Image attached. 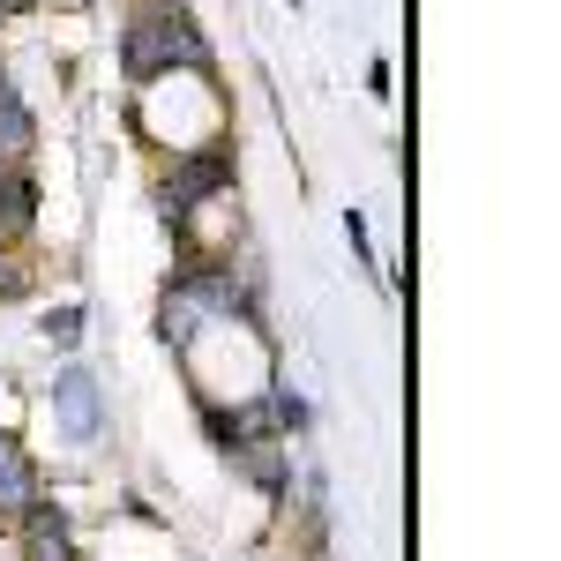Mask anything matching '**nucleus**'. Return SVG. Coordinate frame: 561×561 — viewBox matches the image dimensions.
Masks as SVG:
<instances>
[{"label": "nucleus", "mask_w": 561, "mask_h": 561, "mask_svg": "<svg viewBox=\"0 0 561 561\" xmlns=\"http://www.w3.org/2000/svg\"><path fill=\"white\" fill-rule=\"evenodd\" d=\"M225 173H232V165H225V158H187V165H180L173 173V187H165V217H187L195 210V203H210L217 187H225Z\"/></svg>", "instance_id": "3"}, {"label": "nucleus", "mask_w": 561, "mask_h": 561, "mask_svg": "<svg viewBox=\"0 0 561 561\" xmlns=\"http://www.w3.org/2000/svg\"><path fill=\"white\" fill-rule=\"evenodd\" d=\"M210 314H240V293H232V277H217V270H195V277H180L173 293H165V314H158V330L187 345L195 337V322H210Z\"/></svg>", "instance_id": "2"}, {"label": "nucleus", "mask_w": 561, "mask_h": 561, "mask_svg": "<svg viewBox=\"0 0 561 561\" xmlns=\"http://www.w3.org/2000/svg\"><path fill=\"white\" fill-rule=\"evenodd\" d=\"M173 60H180V68H203L210 45L195 38V23L180 15L173 0H158L150 15H135V23H128V76H135V83H150V76H165Z\"/></svg>", "instance_id": "1"}, {"label": "nucleus", "mask_w": 561, "mask_h": 561, "mask_svg": "<svg viewBox=\"0 0 561 561\" xmlns=\"http://www.w3.org/2000/svg\"><path fill=\"white\" fill-rule=\"evenodd\" d=\"M31 502H38V472H31L23 442H15V434H0V517H23Z\"/></svg>", "instance_id": "4"}, {"label": "nucleus", "mask_w": 561, "mask_h": 561, "mask_svg": "<svg viewBox=\"0 0 561 561\" xmlns=\"http://www.w3.org/2000/svg\"><path fill=\"white\" fill-rule=\"evenodd\" d=\"M23 150H31V121H23V105L0 83V158H23Z\"/></svg>", "instance_id": "8"}, {"label": "nucleus", "mask_w": 561, "mask_h": 561, "mask_svg": "<svg viewBox=\"0 0 561 561\" xmlns=\"http://www.w3.org/2000/svg\"><path fill=\"white\" fill-rule=\"evenodd\" d=\"M53 397H60V420H68V434H76V442H90V434H98V389H90V375H83V367H60Z\"/></svg>", "instance_id": "5"}, {"label": "nucleus", "mask_w": 561, "mask_h": 561, "mask_svg": "<svg viewBox=\"0 0 561 561\" xmlns=\"http://www.w3.org/2000/svg\"><path fill=\"white\" fill-rule=\"evenodd\" d=\"M0 293H15V270H8V255H0Z\"/></svg>", "instance_id": "9"}, {"label": "nucleus", "mask_w": 561, "mask_h": 561, "mask_svg": "<svg viewBox=\"0 0 561 561\" xmlns=\"http://www.w3.org/2000/svg\"><path fill=\"white\" fill-rule=\"evenodd\" d=\"M23 554L31 561H76V547H68V517H60V510H45V502H31V510H23Z\"/></svg>", "instance_id": "6"}, {"label": "nucleus", "mask_w": 561, "mask_h": 561, "mask_svg": "<svg viewBox=\"0 0 561 561\" xmlns=\"http://www.w3.org/2000/svg\"><path fill=\"white\" fill-rule=\"evenodd\" d=\"M31 225V180L23 173H0V240Z\"/></svg>", "instance_id": "7"}, {"label": "nucleus", "mask_w": 561, "mask_h": 561, "mask_svg": "<svg viewBox=\"0 0 561 561\" xmlns=\"http://www.w3.org/2000/svg\"><path fill=\"white\" fill-rule=\"evenodd\" d=\"M0 173H8V165H0Z\"/></svg>", "instance_id": "10"}]
</instances>
